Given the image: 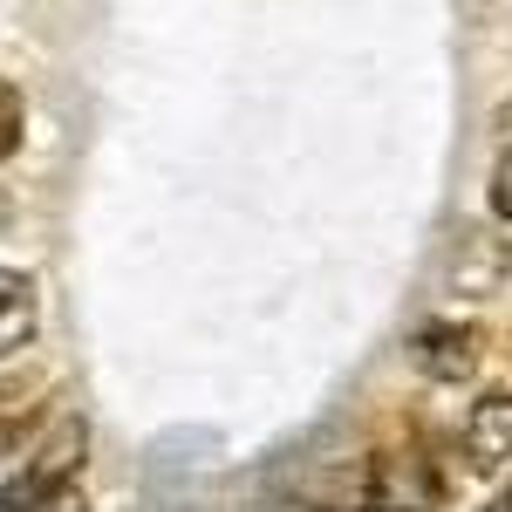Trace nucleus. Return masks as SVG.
Returning <instances> with one entry per match:
<instances>
[{
	"label": "nucleus",
	"instance_id": "nucleus-6",
	"mask_svg": "<svg viewBox=\"0 0 512 512\" xmlns=\"http://www.w3.org/2000/svg\"><path fill=\"white\" fill-rule=\"evenodd\" d=\"M48 376L41 369H7L0 376V451H21V437L48 417Z\"/></svg>",
	"mask_w": 512,
	"mask_h": 512
},
{
	"label": "nucleus",
	"instance_id": "nucleus-11",
	"mask_svg": "<svg viewBox=\"0 0 512 512\" xmlns=\"http://www.w3.org/2000/svg\"><path fill=\"white\" fill-rule=\"evenodd\" d=\"M328 512H390V506H376V499H349V506H328Z\"/></svg>",
	"mask_w": 512,
	"mask_h": 512
},
{
	"label": "nucleus",
	"instance_id": "nucleus-4",
	"mask_svg": "<svg viewBox=\"0 0 512 512\" xmlns=\"http://www.w3.org/2000/svg\"><path fill=\"white\" fill-rule=\"evenodd\" d=\"M82 451H89V417H82V410H62V417H55V431L35 444V458L21 465V478H14V499L48 492V485H69V478L82 472Z\"/></svg>",
	"mask_w": 512,
	"mask_h": 512
},
{
	"label": "nucleus",
	"instance_id": "nucleus-7",
	"mask_svg": "<svg viewBox=\"0 0 512 512\" xmlns=\"http://www.w3.org/2000/svg\"><path fill=\"white\" fill-rule=\"evenodd\" d=\"M35 328H41L35 280L21 274V267H0V362L28 349V342H35Z\"/></svg>",
	"mask_w": 512,
	"mask_h": 512
},
{
	"label": "nucleus",
	"instance_id": "nucleus-12",
	"mask_svg": "<svg viewBox=\"0 0 512 512\" xmlns=\"http://www.w3.org/2000/svg\"><path fill=\"white\" fill-rule=\"evenodd\" d=\"M485 512H512V492H506V499H499V506H485Z\"/></svg>",
	"mask_w": 512,
	"mask_h": 512
},
{
	"label": "nucleus",
	"instance_id": "nucleus-10",
	"mask_svg": "<svg viewBox=\"0 0 512 512\" xmlns=\"http://www.w3.org/2000/svg\"><path fill=\"white\" fill-rule=\"evenodd\" d=\"M485 205H492L499 226H512V144L499 151V164H492V192H485Z\"/></svg>",
	"mask_w": 512,
	"mask_h": 512
},
{
	"label": "nucleus",
	"instance_id": "nucleus-1",
	"mask_svg": "<svg viewBox=\"0 0 512 512\" xmlns=\"http://www.w3.org/2000/svg\"><path fill=\"white\" fill-rule=\"evenodd\" d=\"M362 499L390 512H437L444 506V472L431 465V451L403 444V451H369L362 465Z\"/></svg>",
	"mask_w": 512,
	"mask_h": 512
},
{
	"label": "nucleus",
	"instance_id": "nucleus-3",
	"mask_svg": "<svg viewBox=\"0 0 512 512\" xmlns=\"http://www.w3.org/2000/svg\"><path fill=\"white\" fill-rule=\"evenodd\" d=\"M458 451H465V472L478 478H499L512 472V383L506 390H485L458 431Z\"/></svg>",
	"mask_w": 512,
	"mask_h": 512
},
{
	"label": "nucleus",
	"instance_id": "nucleus-2",
	"mask_svg": "<svg viewBox=\"0 0 512 512\" xmlns=\"http://www.w3.org/2000/svg\"><path fill=\"white\" fill-rule=\"evenodd\" d=\"M417 376L437 383V390H458V383H472L478 362H485V328L478 321H431V328H417Z\"/></svg>",
	"mask_w": 512,
	"mask_h": 512
},
{
	"label": "nucleus",
	"instance_id": "nucleus-5",
	"mask_svg": "<svg viewBox=\"0 0 512 512\" xmlns=\"http://www.w3.org/2000/svg\"><path fill=\"white\" fill-rule=\"evenodd\" d=\"M512 274V239L499 233H458L451 246V287L465 294V301H492Z\"/></svg>",
	"mask_w": 512,
	"mask_h": 512
},
{
	"label": "nucleus",
	"instance_id": "nucleus-9",
	"mask_svg": "<svg viewBox=\"0 0 512 512\" xmlns=\"http://www.w3.org/2000/svg\"><path fill=\"white\" fill-rule=\"evenodd\" d=\"M14 512H89V499H82V485L69 478V485H48V492H28V499H14Z\"/></svg>",
	"mask_w": 512,
	"mask_h": 512
},
{
	"label": "nucleus",
	"instance_id": "nucleus-8",
	"mask_svg": "<svg viewBox=\"0 0 512 512\" xmlns=\"http://www.w3.org/2000/svg\"><path fill=\"white\" fill-rule=\"evenodd\" d=\"M21 137H28V103H21V89L0 76V164L21 151Z\"/></svg>",
	"mask_w": 512,
	"mask_h": 512
}]
</instances>
